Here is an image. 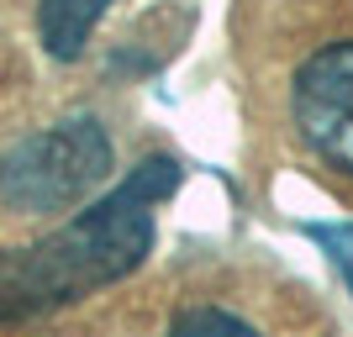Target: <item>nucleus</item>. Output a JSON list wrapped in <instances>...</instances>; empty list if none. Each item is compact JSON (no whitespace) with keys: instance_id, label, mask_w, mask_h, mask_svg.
I'll use <instances>...</instances> for the list:
<instances>
[{"instance_id":"1","label":"nucleus","mask_w":353,"mask_h":337,"mask_svg":"<svg viewBox=\"0 0 353 337\" xmlns=\"http://www.w3.org/2000/svg\"><path fill=\"white\" fill-rule=\"evenodd\" d=\"M227 37L259 143L353 211V0H232Z\"/></svg>"},{"instance_id":"2","label":"nucleus","mask_w":353,"mask_h":337,"mask_svg":"<svg viewBox=\"0 0 353 337\" xmlns=\"http://www.w3.org/2000/svg\"><path fill=\"white\" fill-rule=\"evenodd\" d=\"M179 190V159L148 153L74 216L0 243V322H32L132 279L159 243V205Z\"/></svg>"},{"instance_id":"3","label":"nucleus","mask_w":353,"mask_h":337,"mask_svg":"<svg viewBox=\"0 0 353 337\" xmlns=\"http://www.w3.org/2000/svg\"><path fill=\"white\" fill-rule=\"evenodd\" d=\"M159 337H343L306 279L269 258H206L163 300Z\"/></svg>"},{"instance_id":"4","label":"nucleus","mask_w":353,"mask_h":337,"mask_svg":"<svg viewBox=\"0 0 353 337\" xmlns=\"http://www.w3.org/2000/svg\"><path fill=\"white\" fill-rule=\"evenodd\" d=\"M117 179V127L105 111L79 105L0 143V227L16 243L74 216Z\"/></svg>"},{"instance_id":"5","label":"nucleus","mask_w":353,"mask_h":337,"mask_svg":"<svg viewBox=\"0 0 353 337\" xmlns=\"http://www.w3.org/2000/svg\"><path fill=\"white\" fill-rule=\"evenodd\" d=\"M117 0H37V48L53 63H79Z\"/></svg>"},{"instance_id":"6","label":"nucleus","mask_w":353,"mask_h":337,"mask_svg":"<svg viewBox=\"0 0 353 337\" xmlns=\"http://www.w3.org/2000/svg\"><path fill=\"white\" fill-rule=\"evenodd\" d=\"M306 232L327 248V258L338 264L343 285H348V295H353V221H311Z\"/></svg>"}]
</instances>
